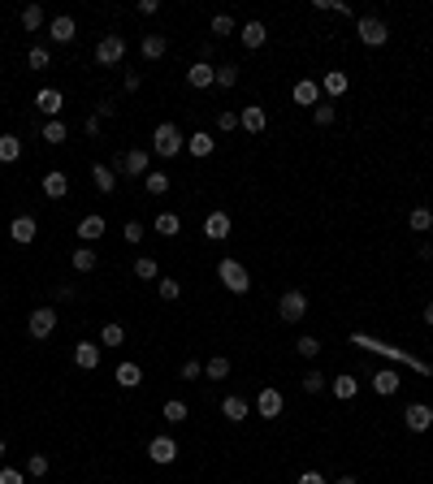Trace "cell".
I'll use <instances>...</instances> for the list:
<instances>
[{"instance_id":"cell-52","label":"cell","mask_w":433,"mask_h":484,"mask_svg":"<svg viewBox=\"0 0 433 484\" xmlns=\"http://www.w3.org/2000/svg\"><path fill=\"white\" fill-rule=\"evenodd\" d=\"M200 372H204V363H200V359H186V363H182V381H195Z\"/></svg>"},{"instance_id":"cell-21","label":"cell","mask_w":433,"mask_h":484,"mask_svg":"<svg viewBox=\"0 0 433 484\" xmlns=\"http://www.w3.org/2000/svg\"><path fill=\"white\" fill-rule=\"evenodd\" d=\"M113 381L122 385V390H139V385H143V367H139V363H131V359H126V363H117V372H113Z\"/></svg>"},{"instance_id":"cell-10","label":"cell","mask_w":433,"mask_h":484,"mask_svg":"<svg viewBox=\"0 0 433 484\" xmlns=\"http://www.w3.org/2000/svg\"><path fill=\"white\" fill-rule=\"evenodd\" d=\"M35 234H39V225H35V216H13L9 221V238L18 242V247H30V242H35Z\"/></svg>"},{"instance_id":"cell-1","label":"cell","mask_w":433,"mask_h":484,"mask_svg":"<svg viewBox=\"0 0 433 484\" xmlns=\"http://www.w3.org/2000/svg\"><path fill=\"white\" fill-rule=\"evenodd\" d=\"M152 152L165 156V160H173V156L182 152V130H178L173 121H160L156 130H152Z\"/></svg>"},{"instance_id":"cell-55","label":"cell","mask_w":433,"mask_h":484,"mask_svg":"<svg viewBox=\"0 0 433 484\" xmlns=\"http://www.w3.org/2000/svg\"><path fill=\"white\" fill-rule=\"evenodd\" d=\"M113 108H117L113 100H100V108H95V117H100V121H104V117H113Z\"/></svg>"},{"instance_id":"cell-33","label":"cell","mask_w":433,"mask_h":484,"mask_svg":"<svg viewBox=\"0 0 433 484\" xmlns=\"http://www.w3.org/2000/svg\"><path fill=\"white\" fill-rule=\"evenodd\" d=\"M182 230V221H178V212H160L156 216V234L160 238H173V234H178Z\"/></svg>"},{"instance_id":"cell-42","label":"cell","mask_w":433,"mask_h":484,"mask_svg":"<svg viewBox=\"0 0 433 484\" xmlns=\"http://www.w3.org/2000/svg\"><path fill=\"white\" fill-rule=\"evenodd\" d=\"M295 350L303 354V359H316V354H320V342H316V337H312V333H303V337H299V342H295Z\"/></svg>"},{"instance_id":"cell-54","label":"cell","mask_w":433,"mask_h":484,"mask_svg":"<svg viewBox=\"0 0 433 484\" xmlns=\"http://www.w3.org/2000/svg\"><path fill=\"white\" fill-rule=\"evenodd\" d=\"M299 484H329V480L320 476V472H303V476H299Z\"/></svg>"},{"instance_id":"cell-39","label":"cell","mask_w":433,"mask_h":484,"mask_svg":"<svg viewBox=\"0 0 433 484\" xmlns=\"http://www.w3.org/2000/svg\"><path fill=\"white\" fill-rule=\"evenodd\" d=\"M156 294L165 299V303H173V299H182V281H173V277H160L156 281Z\"/></svg>"},{"instance_id":"cell-13","label":"cell","mask_w":433,"mask_h":484,"mask_svg":"<svg viewBox=\"0 0 433 484\" xmlns=\"http://www.w3.org/2000/svg\"><path fill=\"white\" fill-rule=\"evenodd\" d=\"M186 83H191V87H195V91H204V87H213V83H217V65H213V61H195V65H191V70H186Z\"/></svg>"},{"instance_id":"cell-3","label":"cell","mask_w":433,"mask_h":484,"mask_svg":"<svg viewBox=\"0 0 433 484\" xmlns=\"http://www.w3.org/2000/svg\"><path fill=\"white\" fill-rule=\"evenodd\" d=\"M356 35H360L364 48H381V43L390 39V26L381 22V18H373V13H364V18H356Z\"/></svg>"},{"instance_id":"cell-49","label":"cell","mask_w":433,"mask_h":484,"mask_svg":"<svg viewBox=\"0 0 433 484\" xmlns=\"http://www.w3.org/2000/svg\"><path fill=\"white\" fill-rule=\"evenodd\" d=\"M217 130H221V134L238 130V112H230V108H226V112H221V117H217Z\"/></svg>"},{"instance_id":"cell-5","label":"cell","mask_w":433,"mask_h":484,"mask_svg":"<svg viewBox=\"0 0 433 484\" xmlns=\"http://www.w3.org/2000/svg\"><path fill=\"white\" fill-rule=\"evenodd\" d=\"M26 333L35 337V342L52 337V333H57V312H52V307H35V312H30V320H26Z\"/></svg>"},{"instance_id":"cell-46","label":"cell","mask_w":433,"mask_h":484,"mask_svg":"<svg viewBox=\"0 0 433 484\" xmlns=\"http://www.w3.org/2000/svg\"><path fill=\"white\" fill-rule=\"evenodd\" d=\"M325 385H329V381H325V376H320L316 367H312V372L303 376V394H320V390H325Z\"/></svg>"},{"instance_id":"cell-4","label":"cell","mask_w":433,"mask_h":484,"mask_svg":"<svg viewBox=\"0 0 433 484\" xmlns=\"http://www.w3.org/2000/svg\"><path fill=\"white\" fill-rule=\"evenodd\" d=\"M278 316L286 325H299V320L308 316V294H303V290H286L282 303H278Z\"/></svg>"},{"instance_id":"cell-50","label":"cell","mask_w":433,"mask_h":484,"mask_svg":"<svg viewBox=\"0 0 433 484\" xmlns=\"http://www.w3.org/2000/svg\"><path fill=\"white\" fill-rule=\"evenodd\" d=\"M0 484H26V472H18V467H0Z\"/></svg>"},{"instance_id":"cell-40","label":"cell","mask_w":433,"mask_h":484,"mask_svg":"<svg viewBox=\"0 0 433 484\" xmlns=\"http://www.w3.org/2000/svg\"><path fill=\"white\" fill-rule=\"evenodd\" d=\"M143 182H148V195H169V173H152V169H148V177H143Z\"/></svg>"},{"instance_id":"cell-51","label":"cell","mask_w":433,"mask_h":484,"mask_svg":"<svg viewBox=\"0 0 433 484\" xmlns=\"http://www.w3.org/2000/svg\"><path fill=\"white\" fill-rule=\"evenodd\" d=\"M122 238H126V242H143V225H139V221H126Z\"/></svg>"},{"instance_id":"cell-29","label":"cell","mask_w":433,"mask_h":484,"mask_svg":"<svg viewBox=\"0 0 433 484\" xmlns=\"http://www.w3.org/2000/svg\"><path fill=\"white\" fill-rule=\"evenodd\" d=\"M329 390H334V398H338V402H351V398L360 394V381H356V376H334Z\"/></svg>"},{"instance_id":"cell-7","label":"cell","mask_w":433,"mask_h":484,"mask_svg":"<svg viewBox=\"0 0 433 484\" xmlns=\"http://www.w3.org/2000/svg\"><path fill=\"white\" fill-rule=\"evenodd\" d=\"M122 57H126V39L122 35H104L100 43H95V61H100V65H122Z\"/></svg>"},{"instance_id":"cell-28","label":"cell","mask_w":433,"mask_h":484,"mask_svg":"<svg viewBox=\"0 0 433 484\" xmlns=\"http://www.w3.org/2000/svg\"><path fill=\"white\" fill-rule=\"evenodd\" d=\"M139 52H143V57H148V61H160V57H165V52H169V39H165V35H143V43H139Z\"/></svg>"},{"instance_id":"cell-56","label":"cell","mask_w":433,"mask_h":484,"mask_svg":"<svg viewBox=\"0 0 433 484\" xmlns=\"http://www.w3.org/2000/svg\"><path fill=\"white\" fill-rule=\"evenodd\" d=\"M425 325L433 329V303H425Z\"/></svg>"},{"instance_id":"cell-31","label":"cell","mask_w":433,"mask_h":484,"mask_svg":"<svg viewBox=\"0 0 433 484\" xmlns=\"http://www.w3.org/2000/svg\"><path fill=\"white\" fill-rule=\"evenodd\" d=\"M70 139V130H66V121H44V143H48V148H61V143H66Z\"/></svg>"},{"instance_id":"cell-8","label":"cell","mask_w":433,"mask_h":484,"mask_svg":"<svg viewBox=\"0 0 433 484\" xmlns=\"http://www.w3.org/2000/svg\"><path fill=\"white\" fill-rule=\"evenodd\" d=\"M148 458H152L156 467H169L173 458H178V441L160 432V437H152V441H148Z\"/></svg>"},{"instance_id":"cell-44","label":"cell","mask_w":433,"mask_h":484,"mask_svg":"<svg viewBox=\"0 0 433 484\" xmlns=\"http://www.w3.org/2000/svg\"><path fill=\"white\" fill-rule=\"evenodd\" d=\"M213 35H217V39L234 35V18H230V13H217V18H213Z\"/></svg>"},{"instance_id":"cell-23","label":"cell","mask_w":433,"mask_h":484,"mask_svg":"<svg viewBox=\"0 0 433 484\" xmlns=\"http://www.w3.org/2000/svg\"><path fill=\"white\" fill-rule=\"evenodd\" d=\"M213 148H217V139H213V134H208V130H195V134H191V139H186V152H191V156H195V160H204V156H213Z\"/></svg>"},{"instance_id":"cell-43","label":"cell","mask_w":433,"mask_h":484,"mask_svg":"<svg viewBox=\"0 0 433 484\" xmlns=\"http://www.w3.org/2000/svg\"><path fill=\"white\" fill-rule=\"evenodd\" d=\"M22 26H26V30H39V26H44V9H39V5H26V9H22Z\"/></svg>"},{"instance_id":"cell-41","label":"cell","mask_w":433,"mask_h":484,"mask_svg":"<svg viewBox=\"0 0 433 484\" xmlns=\"http://www.w3.org/2000/svg\"><path fill=\"white\" fill-rule=\"evenodd\" d=\"M26 65H30V70H48V65H52V52H48V48H30V52H26Z\"/></svg>"},{"instance_id":"cell-26","label":"cell","mask_w":433,"mask_h":484,"mask_svg":"<svg viewBox=\"0 0 433 484\" xmlns=\"http://www.w3.org/2000/svg\"><path fill=\"white\" fill-rule=\"evenodd\" d=\"M70 264H74V272H95V264H100V255H95V247H74Z\"/></svg>"},{"instance_id":"cell-19","label":"cell","mask_w":433,"mask_h":484,"mask_svg":"<svg viewBox=\"0 0 433 484\" xmlns=\"http://www.w3.org/2000/svg\"><path fill=\"white\" fill-rule=\"evenodd\" d=\"M238 125H243L247 134H260L264 125H269V117H264V108H260V104H247L243 112H238Z\"/></svg>"},{"instance_id":"cell-6","label":"cell","mask_w":433,"mask_h":484,"mask_svg":"<svg viewBox=\"0 0 433 484\" xmlns=\"http://www.w3.org/2000/svg\"><path fill=\"white\" fill-rule=\"evenodd\" d=\"M282 411H286V398L273 390V385H264V390L256 394V415H260V419H278Z\"/></svg>"},{"instance_id":"cell-2","label":"cell","mask_w":433,"mask_h":484,"mask_svg":"<svg viewBox=\"0 0 433 484\" xmlns=\"http://www.w3.org/2000/svg\"><path fill=\"white\" fill-rule=\"evenodd\" d=\"M217 277H221V285H226L230 294H247V290H251V272L238 264V260H221L217 264Z\"/></svg>"},{"instance_id":"cell-16","label":"cell","mask_w":433,"mask_h":484,"mask_svg":"<svg viewBox=\"0 0 433 484\" xmlns=\"http://www.w3.org/2000/svg\"><path fill=\"white\" fill-rule=\"evenodd\" d=\"M221 415H226V419H230V424H243V419L251 415V402H247L243 394H230L226 402H221Z\"/></svg>"},{"instance_id":"cell-11","label":"cell","mask_w":433,"mask_h":484,"mask_svg":"<svg viewBox=\"0 0 433 484\" xmlns=\"http://www.w3.org/2000/svg\"><path fill=\"white\" fill-rule=\"evenodd\" d=\"M230 230H234V225H230V216L221 212V208H217V212H208V216H204V238H213V242H226V238H230Z\"/></svg>"},{"instance_id":"cell-37","label":"cell","mask_w":433,"mask_h":484,"mask_svg":"<svg viewBox=\"0 0 433 484\" xmlns=\"http://www.w3.org/2000/svg\"><path fill=\"white\" fill-rule=\"evenodd\" d=\"M126 342V329L117 325V320H108V325L100 329V346H122Z\"/></svg>"},{"instance_id":"cell-14","label":"cell","mask_w":433,"mask_h":484,"mask_svg":"<svg viewBox=\"0 0 433 484\" xmlns=\"http://www.w3.org/2000/svg\"><path fill=\"white\" fill-rule=\"evenodd\" d=\"M35 104H39V112H44V117H48V121H52V117H57V112H61V108H66V95H61L57 87H39V95H35Z\"/></svg>"},{"instance_id":"cell-20","label":"cell","mask_w":433,"mask_h":484,"mask_svg":"<svg viewBox=\"0 0 433 484\" xmlns=\"http://www.w3.org/2000/svg\"><path fill=\"white\" fill-rule=\"evenodd\" d=\"M122 173H131V177H148V152H139V148H131L122 156V165H117Z\"/></svg>"},{"instance_id":"cell-35","label":"cell","mask_w":433,"mask_h":484,"mask_svg":"<svg viewBox=\"0 0 433 484\" xmlns=\"http://www.w3.org/2000/svg\"><path fill=\"white\" fill-rule=\"evenodd\" d=\"M407 225H412V230H416V234H429V230H433V212H429V208H412V216H407Z\"/></svg>"},{"instance_id":"cell-32","label":"cell","mask_w":433,"mask_h":484,"mask_svg":"<svg viewBox=\"0 0 433 484\" xmlns=\"http://www.w3.org/2000/svg\"><path fill=\"white\" fill-rule=\"evenodd\" d=\"M18 156H22V139H13V134H0V165H13Z\"/></svg>"},{"instance_id":"cell-18","label":"cell","mask_w":433,"mask_h":484,"mask_svg":"<svg viewBox=\"0 0 433 484\" xmlns=\"http://www.w3.org/2000/svg\"><path fill=\"white\" fill-rule=\"evenodd\" d=\"M48 35H52L57 43H74V35H78V22L70 18V13H61V18H52V22H48Z\"/></svg>"},{"instance_id":"cell-15","label":"cell","mask_w":433,"mask_h":484,"mask_svg":"<svg viewBox=\"0 0 433 484\" xmlns=\"http://www.w3.org/2000/svg\"><path fill=\"white\" fill-rule=\"evenodd\" d=\"M74 363L83 367V372H95V367H100V342H78L74 346Z\"/></svg>"},{"instance_id":"cell-36","label":"cell","mask_w":433,"mask_h":484,"mask_svg":"<svg viewBox=\"0 0 433 484\" xmlns=\"http://www.w3.org/2000/svg\"><path fill=\"white\" fill-rule=\"evenodd\" d=\"M135 277H143V281H156V277H160V264L152 260V255H139V260H135Z\"/></svg>"},{"instance_id":"cell-30","label":"cell","mask_w":433,"mask_h":484,"mask_svg":"<svg viewBox=\"0 0 433 484\" xmlns=\"http://www.w3.org/2000/svg\"><path fill=\"white\" fill-rule=\"evenodd\" d=\"M398 385H403V381H398V372H390V367H381V372L373 376V390H377L381 398H390V394H398Z\"/></svg>"},{"instance_id":"cell-17","label":"cell","mask_w":433,"mask_h":484,"mask_svg":"<svg viewBox=\"0 0 433 484\" xmlns=\"http://www.w3.org/2000/svg\"><path fill=\"white\" fill-rule=\"evenodd\" d=\"M44 195H48V199H66V195H70V177L61 173V169H48V173H44Z\"/></svg>"},{"instance_id":"cell-57","label":"cell","mask_w":433,"mask_h":484,"mask_svg":"<svg viewBox=\"0 0 433 484\" xmlns=\"http://www.w3.org/2000/svg\"><path fill=\"white\" fill-rule=\"evenodd\" d=\"M334 484H360L356 476H338V480H334Z\"/></svg>"},{"instance_id":"cell-48","label":"cell","mask_w":433,"mask_h":484,"mask_svg":"<svg viewBox=\"0 0 433 484\" xmlns=\"http://www.w3.org/2000/svg\"><path fill=\"white\" fill-rule=\"evenodd\" d=\"M48 472V454H30L26 458V476H44Z\"/></svg>"},{"instance_id":"cell-38","label":"cell","mask_w":433,"mask_h":484,"mask_svg":"<svg viewBox=\"0 0 433 484\" xmlns=\"http://www.w3.org/2000/svg\"><path fill=\"white\" fill-rule=\"evenodd\" d=\"M204 376H213V381H226V376H230V359H226V354L208 359V363H204Z\"/></svg>"},{"instance_id":"cell-58","label":"cell","mask_w":433,"mask_h":484,"mask_svg":"<svg viewBox=\"0 0 433 484\" xmlns=\"http://www.w3.org/2000/svg\"><path fill=\"white\" fill-rule=\"evenodd\" d=\"M0 463H5V441H0Z\"/></svg>"},{"instance_id":"cell-22","label":"cell","mask_w":433,"mask_h":484,"mask_svg":"<svg viewBox=\"0 0 433 484\" xmlns=\"http://www.w3.org/2000/svg\"><path fill=\"white\" fill-rule=\"evenodd\" d=\"M238 39H243V48H251V52H256V48L269 43V26L264 22H247L243 30H238Z\"/></svg>"},{"instance_id":"cell-47","label":"cell","mask_w":433,"mask_h":484,"mask_svg":"<svg viewBox=\"0 0 433 484\" xmlns=\"http://www.w3.org/2000/svg\"><path fill=\"white\" fill-rule=\"evenodd\" d=\"M334 117H338V112H334V104H316V108H312V121H316V125H334Z\"/></svg>"},{"instance_id":"cell-25","label":"cell","mask_w":433,"mask_h":484,"mask_svg":"<svg viewBox=\"0 0 433 484\" xmlns=\"http://www.w3.org/2000/svg\"><path fill=\"white\" fill-rule=\"evenodd\" d=\"M291 95H295V104H308V108H316V104H320V87L312 83V78H299Z\"/></svg>"},{"instance_id":"cell-45","label":"cell","mask_w":433,"mask_h":484,"mask_svg":"<svg viewBox=\"0 0 433 484\" xmlns=\"http://www.w3.org/2000/svg\"><path fill=\"white\" fill-rule=\"evenodd\" d=\"M217 87H238V65H217Z\"/></svg>"},{"instance_id":"cell-12","label":"cell","mask_w":433,"mask_h":484,"mask_svg":"<svg viewBox=\"0 0 433 484\" xmlns=\"http://www.w3.org/2000/svg\"><path fill=\"white\" fill-rule=\"evenodd\" d=\"M104 230H108L104 216H100V212H87L83 221H78V242H83V247H87V242H100Z\"/></svg>"},{"instance_id":"cell-24","label":"cell","mask_w":433,"mask_h":484,"mask_svg":"<svg viewBox=\"0 0 433 484\" xmlns=\"http://www.w3.org/2000/svg\"><path fill=\"white\" fill-rule=\"evenodd\" d=\"M91 182L100 195H113V186H117V169H108V165H91Z\"/></svg>"},{"instance_id":"cell-9","label":"cell","mask_w":433,"mask_h":484,"mask_svg":"<svg viewBox=\"0 0 433 484\" xmlns=\"http://www.w3.org/2000/svg\"><path fill=\"white\" fill-rule=\"evenodd\" d=\"M403 424H407V432H429L433 428V407L429 402H412L403 411Z\"/></svg>"},{"instance_id":"cell-53","label":"cell","mask_w":433,"mask_h":484,"mask_svg":"<svg viewBox=\"0 0 433 484\" xmlns=\"http://www.w3.org/2000/svg\"><path fill=\"white\" fill-rule=\"evenodd\" d=\"M135 9H139V13H143V18H152V13H156V9H160V0H139V5H135Z\"/></svg>"},{"instance_id":"cell-27","label":"cell","mask_w":433,"mask_h":484,"mask_svg":"<svg viewBox=\"0 0 433 484\" xmlns=\"http://www.w3.org/2000/svg\"><path fill=\"white\" fill-rule=\"evenodd\" d=\"M320 87H325V95H334V100H338V95H347V87H351V78H347L343 70H329L325 78H320Z\"/></svg>"},{"instance_id":"cell-34","label":"cell","mask_w":433,"mask_h":484,"mask_svg":"<svg viewBox=\"0 0 433 484\" xmlns=\"http://www.w3.org/2000/svg\"><path fill=\"white\" fill-rule=\"evenodd\" d=\"M160 415H165V424H182V419H186L191 411H186V402H178V398H169V402H165V407H160Z\"/></svg>"}]
</instances>
